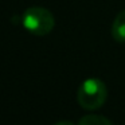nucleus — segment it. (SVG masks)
I'll list each match as a JSON object with an SVG mask.
<instances>
[{
	"label": "nucleus",
	"instance_id": "7ed1b4c3",
	"mask_svg": "<svg viewBox=\"0 0 125 125\" xmlns=\"http://www.w3.org/2000/svg\"><path fill=\"white\" fill-rule=\"evenodd\" d=\"M112 36L118 43H125V10L117 14L112 24Z\"/></svg>",
	"mask_w": 125,
	"mask_h": 125
},
{
	"label": "nucleus",
	"instance_id": "39448f33",
	"mask_svg": "<svg viewBox=\"0 0 125 125\" xmlns=\"http://www.w3.org/2000/svg\"><path fill=\"white\" fill-rule=\"evenodd\" d=\"M54 125H74L71 121H67V120H62V121H58V122H55Z\"/></svg>",
	"mask_w": 125,
	"mask_h": 125
},
{
	"label": "nucleus",
	"instance_id": "f03ea898",
	"mask_svg": "<svg viewBox=\"0 0 125 125\" xmlns=\"http://www.w3.org/2000/svg\"><path fill=\"white\" fill-rule=\"evenodd\" d=\"M22 24L32 35L44 36L52 31L55 26V18L47 8L30 7L23 12Z\"/></svg>",
	"mask_w": 125,
	"mask_h": 125
},
{
	"label": "nucleus",
	"instance_id": "20e7f679",
	"mask_svg": "<svg viewBox=\"0 0 125 125\" xmlns=\"http://www.w3.org/2000/svg\"><path fill=\"white\" fill-rule=\"evenodd\" d=\"M78 125H112V122L101 114H86L78 121Z\"/></svg>",
	"mask_w": 125,
	"mask_h": 125
},
{
	"label": "nucleus",
	"instance_id": "f257e3e1",
	"mask_svg": "<svg viewBox=\"0 0 125 125\" xmlns=\"http://www.w3.org/2000/svg\"><path fill=\"white\" fill-rule=\"evenodd\" d=\"M108 98V87L105 82L98 78H87L79 85L77 101L86 110H95L105 104Z\"/></svg>",
	"mask_w": 125,
	"mask_h": 125
}]
</instances>
